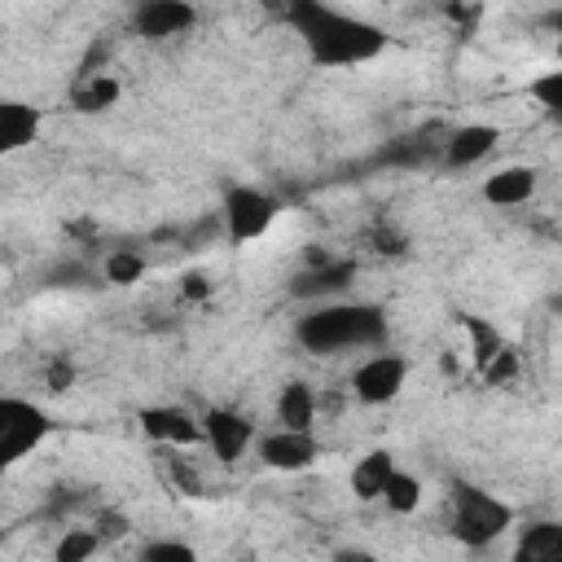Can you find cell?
Listing matches in <instances>:
<instances>
[{
  "label": "cell",
  "mask_w": 562,
  "mask_h": 562,
  "mask_svg": "<svg viewBox=\"0 0 562 562\" xmlns=\"http://www.w3.org/2000/svg\"><path fill=\"white\" fill-rule=\"evenodd\" d=\"M461 334H465V347H470L474 369H483V364L505 347V334H501L487 316H461Z\"/></svg>",
  "instance_id": "ffe728a7"
},
{
  "label": "cell",
  "mask_w": 562,
  "mask_h": 562,
  "mask_svg": "<svg viewBox=\"0 0 562 562\" xmlns=\"http://www.w3.org/2000/svg\"><path fill=\"white\" fill-rule=\"evenodd\" d=\"M132 22L145 40H171V35L193 31L198 9H193V0H136Z\"/></svg>",
  "instance_id": "30bf717a"
},
{
  "label": "cell",
  "mask_w": 562,
  "mask_h": 562,
  "mask_svg": "<svg viewBox=\"0 0 562 562\" xmlns=\"http://www.w3.org/2000/svg\"><path fill=\"white\" fill-rule=\"evenodd\" d=\"M514 527V509L483 492V487H470V483H457L452 487V501H448V531L465 544V549H487L492 540H501L505 531Z\"/></svg>",
  "instance_id": "3957f363"
},
{
  "label": "cell",
  "mask_w": 562,
  "mask_h": 562,
  "mask_svg": "<svg viewBox=\"0 0 562 562\" xmlns=\"http://www.w3.org/2000/svg\"><path fill=\"white\" fill-rule=\"evenodd\" d=\"M277 198L272 193H263V189H255V184H233L228 193H224V233H228V241L233 246H246V241H259L272 224H277Z\"/></svg>",
  "instance_id": "5b68a950"
},
{
  "label": "cell",
  "mask_w": 562,
  "mask_h": 562,
  "mask_svg": "<svg viewBox=\"0 0 562 562\" xmlns=\"http://www.w3.org/2000/svg\"><path fill=\"white\" fill-rule=\"evenodd\" d=\"M40 127H44V114L31 105V101H18V97H0V162L22 154L26 145L40 140Z\"/></svg>",
  "instance_id": "8fae6325"
},
{
  "label": "cell",
  "mask_w": 562,
  "mask_h": 562,
  "mask_svg": "<svg viewBox=\"0 0 562 562\" xmlns=\"http://www.w3.org/2000/svg\"><path fill=\"white\" fill-rule=\"evenodd\" d=\"M496 140H501V132L492 123H465L443 140V167H457V171L461 167H479L496 149Z\"/></svg>",
  "instance_id": "4fadbf2b"
},
{
  "label": "cell",
  "mask_w": 562,
  "mask_h": 562,
  "mask_svg": "<svg viewBox=\"0 0 562 562\" xmlns=\"http://www.w3.org/2000/svg\"><path fill=\"white\" fill-rule=\"evenodd\" d=\"M404 386H408V360L395 356V351H378V347H373V351L351 369V395H356L360 404H369V408L400 400Z\"/></svg>",
  "instance_id": "8992f818"
},
{
  "label": "cell",
  "mask_w": 562,
  "mask_h": 562,
  "mask_svg": "<svg viewBox=\"0 0 562 562\" xmlns=\"http://www.w3.org/2000/svg\"><path fill=\"white\" fill-rule=\"evenodd\" d=\"M140 558H145V562H193L198 553H193L184 540H149V544L140 549Z\"/></svg>",
  "instance_id": "d4e9b609"
},
{
  "label": "cell",
  "mask_w": 562,
  "mask_h": 562,
  "mask_svg": "<svg viewBox=\"0 0 562 562\" xmlns=\"http://www.w3.org/2000/svg\"><path fill=\"white\" fill-rule=\"evenodd\" d=\"M536 184H540V171L536 167L509 162V167H501V171H492L483 180V198L492 206H527L536 198Z\"/></svg>",
  "instance_id": "5bb4252c"
},
{
  "label": "cell",
  "mask_w": 562,
  "mask_h": 562,
  "mask_svg": "<svg viewBox=\"0 0 562 562\" xmlns=\"http://www.w3.org/2000/svg\"><path fill=\"white\" fill-rule=\"evenodd\" d=\"M277 426L316 430V391L307 382H285L277 395Z\"/></svg>",
  "instance_id": "9a60e30c"
},
{
  "label": "cell",
  "mask_w": 562,
  "mask_h": 562,
  "mask_svg": "<svg viewBox=\"0 0 562 562\" xmlns=\"http://www.w3.org/2000/svg\"><path fill=\"white\" fill-rule=\"evenodd\" d=\"M140 430L154 443H167V448L202 443V422L184 404H149V408H140Z\"/></svg>",
  "instance_id": "9c48e42d"
},
{
  "label": "cell",
  "mask_w": 562,
  "mask_h": 562,
  "mask_svg": "<svg viewBox=\"0 0 562 562\" xmlns=\"http://www.w3.org/2000/svg\"><path fill=\"white\" fill-rule=\"evenodd\" d=\"M180 294H184L189 303H202V299H211V281H206L202 272H184V277H180Z\"/></svg>",
  "instance_id": "484cf974"
},
{
  "label": "cell",
  "mask_w": 562,
  "mask_h": 562,
  "mask_svg": "<svg viewBox=\"0 0 562 562\" xmlns=\"http://www.w3.org/2000/svg\"><path fill=\"white\" fill-rule=\"evenodd\" d=\"M391 470H395V457H391L386 448L364 452V457L351 465V479H347V483H351V496H356V501H378Z\"/></svg>",
  "instance_id": "2e32d148"
},
{
  "label": "cell",
  "mask_w": 562,
  "mask_h": 562,
  "mask_svg": "<svg viewBox=\"0 0 562 562\" xmlns=\"http://www.w3.org/2000/svg\"><path fill=\"white\" fill-rule=\"evenodd\" d=\"M351 277H356V263L351 259H316V263H307L299 277H294V285H290V294L294 299H334V294H342L347 285H351Z\"/></svg>",
  "instance_id": "7c38bea8"
},
{
  "label": "cell",
  "mask_w": 562,
  "mask_h": 562,
  "mask_svg": "<svg viewBox=\"0 0 562 562\" xmlns=\"http://www.w3.org/2000/svg\"><path fill=\"white\" fill-rule=\"evenodd\" d=\"M97 549H101V536H97V531H88V527H70V531L57 540L53 558H57V562H83V558H92Z\"/></svg>",
  "instance_id": "7402d4cb"
},
{
  "label": "cell",
  "mask_w": 562,
  "mask_h": 562,
  "mask_svg": "<svg viewBox=\"0 0 562 562\" xmlns=\"http://www.w3.org/2000/svg\"><path fill=\"white\" fill-rule=\"evenodd\" d=\"M48 413L31 400L18 395H0V470H9L13 461H22L26 452H35L48 439Z\"/></svg>",
  "instance_id": "277c9868"
},
{
  "label": "cell",
  "mask_w": 562,
  "mask_h": 562,
  "mask_svg": "<svg viewBox=\"0 0 562 562\" xmlns=\"http://www.w3.org/2000/svg\"><path fill=\"white\" fill-rule=\"evenodd\" d=\"M422 479L413 474V470H404V465H395L391 474H386V483H382V505L391 509V514H400V518H408V514H417L422 509Z\"/></svg>",
  "instance_id": "e0dca14e"
},
{
  "label": "cell",
  "mask_w": 562,
  "mask_h": 562,
  "mask_svg": "<svg viewBox=\"0 0 562 562\" xmlns=\"http://www.w3.org/2000/svg\"><path fill=\"white\" fill-rule=\"evenodd\" d=\"M518 558L527 562H558L562 558V527L558 522H527L518 536Z\"/></svg>",
  "instance_id": "ac0fdd59"
},
{
  "label": "cell",
  "mask_w": 562,
  "mask_h": 562,
  "mask_svg": "<svg viewBox=\"0 0 562 562\" xmlns=\"http://www.w3.org/2000/svg\"><path fill=\"white\" fill-rule=\"evenodd\" d=\"M255 452L268 470H281V474H299L307 465H316L321 457V443H316V430H290V426H277L268 430L263 439H255Z\"/></svg>",
  "instance_id": "52a82bcc"
},
{
  "label": "cell",
  "mask_w": 562,
  "mask_h": 562,
  "mask_svg": "<svg viewBox=\"0 0 562 562\" xmlns=\"http://www.w3.org/2000/svg\"><path fill=\"white\" fill-rule=\"evenodd\" d=\"M145 255L140 250H110L105 255V281L110 285H136L145 277Z\"/></svg>",
  "instance_id": "44dd1931"
},
{
  "label": "cell",
  "mask_w": 562,
  "mask_h": 562,
  "mask_svg": "<svg viewBox=\"0 0 562 562\" xmlns=\"http://www.w3.org/2000/svg\"><path fill=\"white\" fill-rule=\"evenodd\" d=\"M285 22L299 35V44L307 48V57L329 70L364 66V61L382 57V48H386V31L378 22L334 9L325 0H285Z\"/></svg>",
  "instance_id": "6da1fadb"
},
{
  "label": "cell",
  "mask_w": 562,
  "mask_h": 562,
  "mask_svg": "<svg viewBox=\"0 0 562 562\" xmlns=\"http://www.w3.org/2000/svg\"><path fill=\"white\" fill-rule=\"evenodd\" d=\"M514 369H518V351L505 342V347H501V351H496L479 373H483V382H487V386H501V382H509V378H514Z\"/></svg>",
  "instance_id": "cb8c5ba5"
},
{
  "label": "cell",
  "mask_w": 562,
  "mask_h": 562,
  "mask_svg": "<svg viewBox=\"0 0 562 562\" xmlns=\"http://www.w3.org/2000/svg\"><path fill=\"white\" fill-rule=\"evenodd\" d=\"M119 97H123V83H119L114 75H88V79L70 92V101H75L79 114H101V110L119 105Z\"/></svg>",
  "instance_id": "d6986e66"
},
{
  "label": "cell",
  "mask_w": 562,
  "mask_h": 562,
  "mask_svg": "<svg viewBox=\"0 0 562 562\" xmlns=\"http://www.w3.org/2000/svg\"><path fill=\"white\" fill-rule=\"evenodd\" d=\"M123 531H127V518H123V514L110 509V514L97 518V536H101V540H105V536H123Z\"/></svg>",
  "instance_id": "4316f807"
},
{
  "label": "cell",
  "mask_w": 562,
  "mask_h": 562,
  "mask_svg": "<svg viewBox=\"0 0 562 562\" xmlns=\"http://www.w3.org/2000/svg\"><path fill=\"white\" fill-rule=\"evenodd\" d=\"M527 97H531L540 110L558 114V110H562V70H544V75L527 79Z\"/></svg>",
  "instance_id": "603a6c76"
},
{
  "label": "cell",
  "mask_w": 562,
  "mask_h": 562,
  "mask_svg": "<svg viewBox=\"0 0 562 562\" xmlns=\"http://www.w3.org/2000/svg\"><path fill=\"white\" fill-rule=\"evenodd\" d=\"M198 422H202V443H206L211 457L224 461V465L241 461L246 448L255 443V422L241 417V413H233V408H206Z\"/></svg>",
  "instance_id": "ba28073f"
},
{
  "label": "cell",
  "mask_w": 562,
  "mask_h": 562,
  "mask_svg": "<svg viewBox=\"0 0 562 562\" xmlns=\"http://www.w3.org/2000/svg\"><path fill=\"white\" fill-rule=\"evenodd\" d=\"M294 338L312 356H334V351H373L386 342V312L378 303H356V299H321L312 312L299 316Z\"/></svg>",
  "instance_id": "7a4b0ae2"
}]
</instances>
